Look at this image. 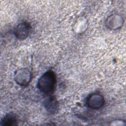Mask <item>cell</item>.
Here are the masks:
<instances>
[{"label": "cell", "instance_id": "6da1fadb", "mask_svg": "<svg viewBox=\"0 0 126 126\" xmlns=\"http://www.w3.org/2000/svg\"><path fill=\"white\" fill-rule=\"evenodd\" d=\"M56 76L54 71L48 70L44 73L38 79L37 87L44 94L51 95L55 90Z\"/></svg>", "mask_w": 126, "mask_h": 126}, {"label": "cell", "instance_id": "7a4b0ae2", "mask_svg": "<svg viewBox=\"0 0 126 126\" xmlns=\"http://www.w3.org/2000/svg\"><path fill=\"white\" fill-rule=\"evenodd\" d=\"M32 73L26 68H19L14 73V80L19 85L23 87L27 86L32 80Z\"/></svg>", "mask_w": 126, "mask_h": 126}, {"label": "cell", "instance_id": "3957f363", "mask_svg": "<svg viewBox=\"0 0 126 126\" xmlns=\"http://www.w3.org/2000/svg\"><path fill=\"white\" fill-rule=\"evenodd\" d=\"M105 102L103 96L98 93H93L87 98L86 103L88 107L93 110H97L101 108Z\"/></svg>", "mask_w": 126, "mask_h": 126}, {"label": "cell", "instance_id": "277c9868", "mask_svg": "<svg viewBox=\"0 0 126 126\" xmlns=\"http://www.w3.org/2000/svg\"><path fill=\"white\" fill-rule=\"evenodd\" d=\"M31 30L30 23L27 22H23L19 24L14 30V35L19 40H24L29 36Z\"/></svg>", "mask_w": 126, "mask_h": 126}, {"label": "cell", "instance_id": "5b68a950", "mask_svg": "<svg viewBox=\"0 0 126 126\" xmlns=\"http://www.w3.org/2000/svg\"><path fill=\"white\" fill-rule=\"evenodd\" d=\"M124 22L121 15L118 14H113L109 16L105 21V25L109 30H116L120 28Z\"/></svg>", "mask_w": 126, "mask_h": 126}, {"label": "cell", "instance_id": "8992f818", "mask_svg": "<svg viewBox=\"0 0 126 126\" xmlns=\"http://www.w3.org/2000/svg\"><path fill=\"white\" fill-rule=\"evenodd\" d=\"M46 110L51 114L57 113L59 110L58 102L54 96H50L43 103Z\"/></svg>", "mask_w": 126, "mask_h": 126}, {"label": "cell", "instance_id": "52a82bcc", "mask_svg": "<svg viewBox=\"0 0 126 126\" xmlns=\"http://www.w3.org/2000/svg\"><path fill=\"white\" fill-rule=\"evenodd\" d=\"M18 123L17 116L13 113H8L5 114L1 119L0 125L5 126H16Z\"/></svg>", "mask_w": 126, "mask_h": 126}]
</instances>
